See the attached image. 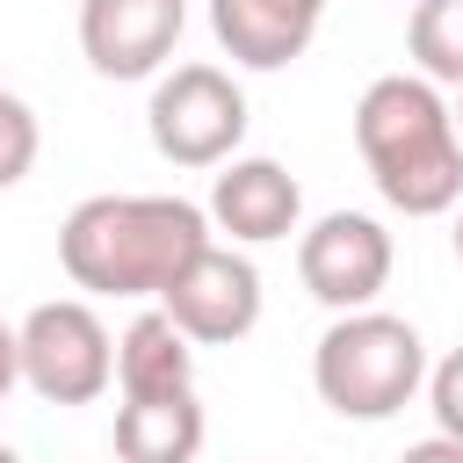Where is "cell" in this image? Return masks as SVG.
<instances>
[{
    "label": "cell",
    "mask_w": 463,
    "mask_h": 463,
    "mask_svg": "<svg viewBox=\"0 0 463 463\" xmlns=\"http://www.w3.org/2000/svg\"><path fill=\"white\" fill-rule=\"evenodd\" d=\"M210 246V217L188 195H87L58 224V260L94 297H159Z\"/></svg>",
    "instance_id": "obj_1"
},
{
    "label": "cell",
    "mask_w": 463,
    "mask_h": 463,
    "mask_svg": "<svg viewBox=\"0 0 463 463\" xmlns=\"http://www.w3.org/2000/svg\"><path fill=\"white\" fill-rule=\"evenodd\" d=\"M354 152L376 195L405 217H441L463 203V137L434 80L383 72L354 101Z\"/></svg>",
    "instance_id": "obj_2"
},
{
    "label": "cell",
    "mask_w": 463,
    "mask_h": 463,
    "mask_svg": "<svg viewBox=\"0 0 463 463\" xmlns=\"http://www.w3.org/2000/svg\"><path fill=\"white\" fill-rule=\"evenodd\" d=\"M311 383L340 420H391L427 383V347L391 311H340L311 347Z\"/></svg>",
    "instance_id": "obj_3"
},
{
    "label": "cell",
    "mask_w": 463,
    "mask_h": 463,
    "mask_svg": "<svg viewBox=\"0 0 463 463\" xmlns=\"http://www.w3.org/2000/svg\"><path fill=\"white\" fill-rule=\"evenodd\" d=\"M14 354H22V383L51 405H94L116 383V340L94 318V304L80 297H51L14 326Z\"/></svg>",
    "instance_id": "obj_4"
},
{
    "label": "cell",
    "mask_w": 463,
    "mask_h": 463,
    "mask_svg": "<svg viewBox=\"0 0 463 463\" xmlns=\"http://www.w3.org/2000/svg\"><path fill=\"white\" fill-rule=\"evenodd\" d=\"M145 130L174 166H224L246 137V94L224 65H174L152 80Z\"/></svg>",
    "instance_id": "obj_5"
},
{
    "label": "cell",
    "mask_w": 463,
    "mask_h": 463,
    "mask_svg": "<svg viewBox=\"0 0 463 463\" xmlns=\"http://www.w3.org/2000/svg\"><path fill=\"white\" fill-rule=\"evenodd\" d=\"M159 311L188 333V347H232L260 326V268L232 246H203L166 289H159Z\"/></svg>",
    "instance_id": "obj_6"
},
{
    "label": "cell",
    "mask_w": 463,
    "mask_h": 463,
    "mask_svg": "<svg viewBox=\"0 0 463 463\" xmlns=\"http://www.w3.org/2000/svg\"><path fill=\"white\" fill-rule=\"evenodd\" d=\"M297 275L326 311H369L391 282V232L362 210H326L297 239Z\"/></svg>",
    "instance_id": "obj_7"
},
{
    "label": "cell",
    "mask_w": 463,
    "mask_h": 463,
    "mask_svg": "<svg viewBox=\"0 0 463 463\" xmlns=\"http://www.w3.org/2000/svg\"><path fill=\"white\" fill-rule=\"evenodd\" d=\"M188 0H80V51L101 80H152L181 43Z\"/></svg>",
    "instance_id": "obj_8"
},
{
    "label": "cell",
    "mask_w": 463,
    "mask_h": 463,
    "mask_svg": "<svg viewBox=\"0 0 463 463\" xmlns=\"http://www.w3.org/2000/svg\"><path fill=\"white\" fill-rule=\"evenodd\" d=\"M217 232H232L239 246H268V239H289L297 217H304V188L282 159H224V174L210 181V210H203Z\"/></svg>",
    "instance_id": "obj_9"
},
{
    "label": "cell",
    "mask_w": 463,
    "mask_h": 463,
    "mask_svg": "<svg viewBox=\"0 0 463 463\" xmlns=\"http://www.w3.org/2000/svg\"><path fill=\"white\" fill-rule=\"evenodd\" d=\"M326 0H210V36L246 72H282L311 51Z\"/></svg>",
    "instance_id": "obj_10"
},
{
    "label": "cell",
    "mask_w": 463,
    "mask_h": 463,
    "mask_svg": "<svg viewBox=\"0 0 463 463\" xmlns=\"http://www.w3.org/2000/svg\"><path fill=\"white\" fill-rule=\"evenodd\" d=\"M116 391L123 398H166V391H195V347L188 333L152 304L116 333Z\"/></svg>",
    "instance_id": "obj_11"
},
{
    "label": "cell",
    "mask_w": 463,
    "mask_h": 463,
    "mask_svg": "<svg viewBox=\"0 0 463 463\" xmlns=\"http://www.w3.org/2000/svg\"><path fill=\"white\" fill-rule=\"evenodd\" d=\"M203 434H210V420H203L195 391L123 398L116 405V463H195Z\"/></svg>",
    "instance_id": "obj_12"
},
{
    "label": "cell",
    "mask_w": 463,
    "mask_h": 463,
    "mask_svg": "<svg viewBox=\"0 0 463 463\" xmlns=\"http://www.w3.org/2000/svg\"><path fill=\"white\" fill-rule=\"evenodd\" d=\"M405 51H412L420 80L456 87V80H463V0H412Z\"/></svg>",
    "instance_id": "obj_13"
},
{
    "label": "cell",
    "mask_w": 463,
    "mask_h": 463,
    "mask_svg": "<svg viewBox=\"0 0 463 463\" xmlns=\"http://www.w3.org/2000/svg\"><path fill=\"white\" fill-rule=\"evenodd\" d=\"M36 152H43V130H36V116H29V101L0 87V188H14V181L36 166Z\"/></svg>",
    "instance_id": "obj_14"
},
{
    "label": "cell",
    "mask_w": 463,
    "mask_h": 463,
    "mask_svg": "<svg viewBox=\"0 0 463 463\" xmlns=\"http://www.w3.org/2000/svg\"><path fill=\"white\" fill-rule=\"evenodd\" d=\"M427 405H434V427L449 441H463V347L427 369Z\"/></svg>",
    "instance_id": "obj_15"
},
{
    "label": "cell",
    "mask_w": 463,
    "mask_h": 463,
    "mask_svg": "<svg viewBox=\"0 0 463 463\" xmlns=\"http://www.w3.org/2000/svg\"><path fill=\"white\" fill-rule=\"evenodd\" d=\"M398 463H463V441H449V434H427V441H412Z\"/></svg>",
    "instance_id": "obj_16"
},
{
    "label": "cell",
    "mask_w": 463,
    "mask_h": 463,
    "mask_svg": "<svg viewBox=\"0 0 463 463\" xmlns=\"http://www.w3.org/2000/svg\"><path fill=\"white\" fill-rule=\"evenodd\" d=\"M22 383V354H14V326L0 318V405H7V391Z\"/></svg>",
    "instance_id": "obj_17"
},
{
    "label": "cell",
    "mask_w": 463,
    "mask_h": 463,
    "mask_svg": "<svg viewBox=\"0 0 463 463\" xmlns=\"http://www.w3.org/2000/svg\"><path fill=\"white\" fill-rule=\"evenodd\" d=\"M449 116H456V137H463V80H456V101H449Z\"/></svg>",
    "instance_id": "obj_18"
},
{
    "label": "cell",
    "mask_w": 463,
    "mask_h": 463,
    "mask_svg": "<svg viewBox=\"0 0 463 463\" xmlns=\"http://www.w3.org/2000/svg\"><path fill=\"white\" fill-rule=\"evenodd\" d=\"M456 260H463V210H456Z\"/></svg>",
    "instance_id": "obj_19"
},
{
    "label": "cell",
    "mask_w": 463,
    "mask_h": 463,
    "mask_svg": "<svg viewBox=\"0 0 463 463\" xmlns=\"http://www.w3.org/2000/svg\"><path fill=\"white\" fill-rule=\"evenodd\" d=\"M0 463H22V456H14V449H7V441H0Z\"/></svg>",
    "instance_id": "obj_20"
}]
</instances>
